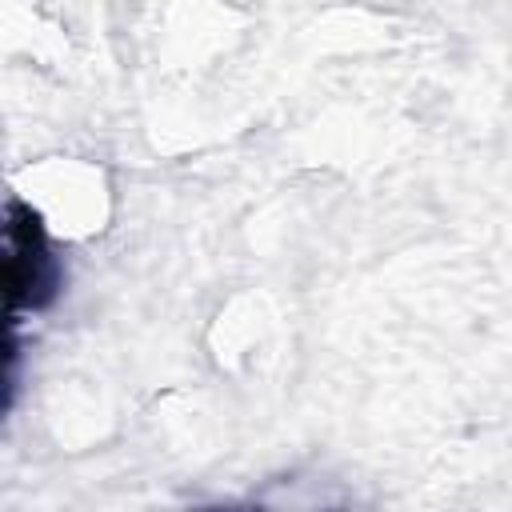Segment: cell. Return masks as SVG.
<instances>
[{"label": "cell", "mask_w": 512, "mask_h": 512, "mask_svg": "<svg viewBox=\"0 0 512 512\" xmlns=\"http://www.w3.org/2000/svg\"><path fill=\"white\" fill-rule=\"evenodd\" d=\"M60 292V264L48 248L40 216L12 200L4 228V320L16 324L20 312H36L52 304Z\"/></svg>", "instance_id": "obj_1"}]
</instances>
